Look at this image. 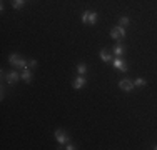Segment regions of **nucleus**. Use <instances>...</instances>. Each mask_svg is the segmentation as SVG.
Returning <instances> with one entry per match:
<instances>
[{
	"label": "nucleus",
	"mask_w": 157,
	"mask_h": 150,
	"mask_svg": "<svg viewBox=\"0 0 157 150\" xmlns=\"http://www.w3.org/2000/svg\"><path fill=\"white\" fill-rule=\"evenodd\" d=\"M112 67H114L115 70H119V72H127V70H129L127 62H125V60H122L121 57H115L114 60H112Z\"/></svg>",
	"instance_id": "nucleus-1"
},
{
	"label": "nucleus",
	"mask_w": 157,
	"mask_h": 150,
	"mask_svg": "<svg viewBox=\"0 0 157 150\" xmlns=\"http://www.w3.org/2000/svg\"><path fill=\"white\" fill-rule=\"evenodd\" d=\"M110 37H112L114 40H122V39H125V28L121 27V25L114 27V28L110 30Z\"/></svg>",
	"instance_id": "nucleus-2"
},
{
	"label": "nucleus",
	"mask_w": 157,
	"mask_h": 150,
	"mask_svg": "<svg viewBox=\"0 0 157 150\" xmlns=\"http://www.w3.org/2000/svg\"><path fill=\"white\" fill-rule=\"evenodd\" d=\"M134 80H130V78H122L121 82H119V88L124 90V92H132L134 90Z\"/></svg>",
	"instance_id": "nucleus-3"
},
{
	"label": "nucleus",
	"mask_w": 157,
	"mask_h": 150,
	"mask_svg": "<svg viewBox=\"0 0 157 150\" xmlns=\"http://www.w3.org/2000/svg\"><path fill=\"white\" fill-rule=\"evenodd\" d=\"M54 135H55V138H57V142L60 145H65L67 142H69V135H67V132H65V130H62V129H57Z\"/></svg>",
	"instance_id": "nucleus-4"
},
{
	"label": "nucleus",
	"mask_w": 157,
	"mask_h": 150,
	"mask_svg": "<svg viewBox=\"0 0 157 150\" xmlns=\"http://www.w3.org/2000/svg\"><path fill=\"white\" fill-rule=\"evenodd\" d=\"M5 78H7V84L9 85H15L18 80H20V75H18L15 70H12V72H9L5 75Z\"/></svg>",
	"instance_id": "nucleus-5"
},
{
	"label": "nucleus",
	"mask_w": 157,
	"mask_h": 150,
	"mask_svg": "<svg viewBox=\"0 0 157 150\" xmlns=\"http://www.w3.org/2000/svg\"><path fill=\"white\" fill-rule=\"evenodd\" d=\"M87 84V80H85V77L84 75H78V77H75L74 78V82H72V87L75 88V90H78V88H82L84 85Z\"/></svg>",
	"instance_id": "nucleus-6"
},
{
	"label": "nucleus",
	"mask_w": 157,
	"mask_h": 150,
	"mask_svg": "<svg viewBox=\"0 0 157 150\" xmlns=\"http://www.w3.org/2000/svg\"><path fill=\"white\" fill-rule=\"evenodd\" d=\"M99 57H100V60H102V62H112V57H114V54H110L109 50H107V48H102V50L99 52Z\"/></svg>",
	"instance_id": "nucleus-7"
},
{
	"label": "nucleus",
	"mask_w": 157,
	"mask_h": 150,
	"mask_svg": "<svg viewBox=\"0 0 157 150\" xmlns=\"http://www.w3.org/2000/svg\"><path fill=\"white\" fill-rule=\"evenodd\" d=\"M124 52H125V48H124V45H121V43H115L114 47H112V54H114V57H122Z\"/></svg>",
	"instance_id": "nucleus-8"
},
{
	"label": "nucleus",
	"mask_w": 157,
	"mask_h": 150,
	"mask_svg": "<svg viewBox=\"0 0 157 150\" xmlns=\"http://www.w3.org/2000/svg\"><path fill=\"white\" fill-rule=\"evenodd\" d=\"M20 78L25 82V84H30V80H32V72H30L29 69H24V72H22Z\"/></svg>",
	"instance_id": "nucleus-9"
},
{
	"label": "nucleus",
	"mask_w": 157,
	"mask_h": 150,
	"mask_svg": "<svg viewBox=\"0 0 157 150\" xmlns=\"http://www.w3.org/2000/svg\"><path fill=\"white\" fill-rule=\"evenodd\" d=\"M18 62H20V57H18L17 54H12V55L9 57V63H10V65L17 67V65H18Z\"/></svg>",
	"instance_id": "nucleus-10"
},
{
	"label": "nucleus",
	"mask_w": 157,
	"mask_h": 150,
	"mask_svg": "<svg viewBox=\"0 0 157 150\" xmlns=\"http://www.w3.org/2000/svg\"><path fill=\"white\" fill-rule=\"evenodd\" d=\"M25 2H27V0H13V2H12V7H13L15 10H18V9H22V7L25 5Z\"/></svg>",
	"instance_id": "nucleus-11"
},
{
	"label": "nucleus",
	"mask_w": 157,
	"mask_h": 150,
	"mask_svg": "<svg viewBox=\"0 0 157 150\" xmlns=\"http://www.w3.org/2000/svg\"><path fill=\"white\" fill-rule=\"evenodd\" d=\"M77 72L80 73V75H85L87 73V65H85V63H77Z\"/></svg>",
	"instance_id": "nucleus-12"
},
{
	"label": "nucleus",
	"mask_w": 157,
	"mask_h": 150,
	"mask_svg": "<svg viewBox=\"0 0 157 150\" xmlns=\"http://www.w3.org/2000/svg\"><path fill=\"white\" fill-rule=\"evenodd\" d=\"M145 84H147V80H145V78H142V77H139V78H136V80H134V85H136V87H145Z\"/></svg>",
	"instance_id": "nucleus-13"
},
{
	"label": "nucleus",
	"mask_w": 157,
	"mask_h": 150,
	"mask_svg": "<svg viewBox=\"0 0 157 150\" xmlns=\"http://www.w3.org/2000/svg\"><path fill=\"white\" fill-rule=\"evenodd\" d=\"M129 24H130V18L129 17H121V18H119V25H121V27H127Z\"/></svg>",
	"instance_id": "nucleus-14"
},
{
	"label": "nucleus",
	"mask_w": 157,
	"mask_h": 150,
	"mask_svg": "<svg viewBox=\"0 0 157 150\" xmlns=\"http://www.w3.org/2000/svg\"><path fill=\"white\" fill-rule=\"evenodd\" d=\"M95 22H97V13H95V12H90V13H89V20H87V24L94 25Z\"/></svg>",
	"instance_id": "nucleus-15"
},
{
	"label": "nucleus",
	"mask_w": 157,
	"mask_h": 150,
	"mask_svg": "<svg viewBox=\"0 0 157 150\" xmlns=\"http://www.w3.org/2000/svg\"><path fill=\"white\" fill-rule=\"evenodd\" d=\"M63 148H65V150H74V148H75V145L70 144V142H67V144L63 145Z\"/></svg>",
	"instance_id": "nucleus-16"
},
{
	"label": "nucleus",
	"mask_w": 157,
	"mask_h": 150,
	"mask_svg": "<svg viewBox=\"0 0 157 150\" xmlns=\"http://www.w3.org/2000/svg\"><path fill=\"white\" fill-rule=\"evenodd\" d=\"M29 67H37V60H35V58L29 60Z\"/></svg>",
	"instance_id": "nucleus-17"
}]
</instances>
